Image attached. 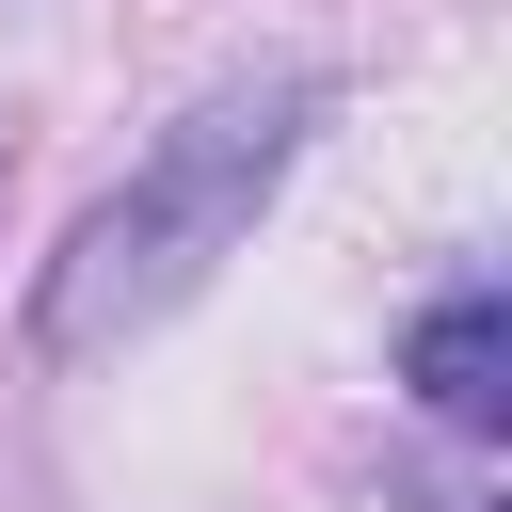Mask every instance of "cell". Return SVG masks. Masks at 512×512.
<instances>
[{"instance_id":"6da1fadb","label":"cell","mask_w":512,"mask_h":512,"mask_svg":"<svg viewBox=\"0 0 512 512\" xmlns=\"http://www.w3.org/2000/svg\"><path fill=\"white\" fill-rule=\"evenodd\" d=\"M304 128H320V80H304V64H288V80H224L208 112H176L160 160L64 224V256H48V288H32V352H48V368H96V352H128L144 320H176V304L240 256V224H256L272 176L304 160Z\"/></svg>"},{"instance_id":"7a4b0ae2","label":"cell","mask_w":512,"mask_h":512,"mask_svg":"<svg viewBox=\"0 0 512 512\" xmlns=\"http://www.w3.org/2000/svg\"><path fill=\"white\" fill-rule=\"evenodd\" d=\"M400 384H416L448 432H496V400H512V304H496V288H448V304L400 336Z\"/></svg>"}]
</instances>
